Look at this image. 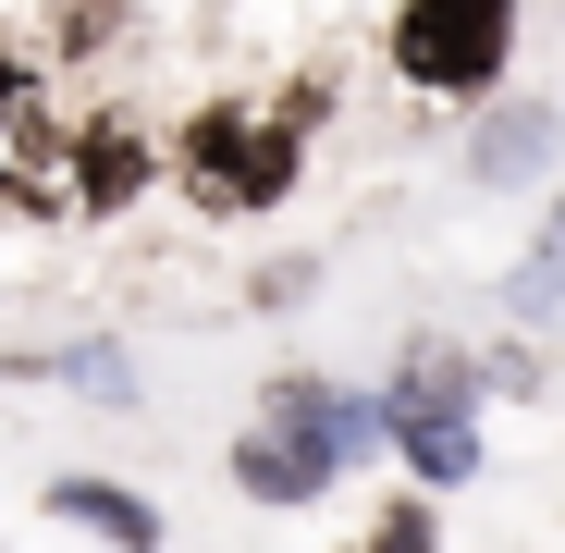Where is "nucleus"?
Masks as SVG:
<instances>
[{"label": "nucleus", "instance_id": "1", "mask_svg": "<svg viewBox=\"0 0 565 553\" xmlns=\"http://www.w3.org/2000/svg\"><path fill=\"white\" fill-rule=\"evenodd\" d=\"M369 443H382V406H356V394H332V382H270L258 418L234 430V492L270 504V517H296V504L332 492V468L369 455Z\"/></svg>", "mask_w": 565, "mask_h": 553}, {"label": "nucleus", "instance_id": "2", "mask_svg": "<svg viewBox=\"0 0 565 553\" xmlns=\"http://www.w3.org/2000/svg\"><path fill=\"white\" fill-rule=\"evenodd\" d=\"M172 172H184V198H198V210H222V222H258L270 198H296V172H308V136L282 124V111L210 99L198 124L172 136Z\"/></svg>", "mask_w": 565, "mask_h": 553}, {"label": "nucleus", "instance_id": "3", "mask_svg": "<svg viewBox=\"0 0 565 553\" xmlns=\"http://www.w3.org/2000/svg\"><path fill=\"white\" fill-rule=\"evenodd\" d=\"M382 443L406 455L430 492L480 480V382H467V357H455V344H406L394 394H382Z\"/></svg>", "mask_w": 565, "mask_h": 553}, {"label": "nucleus", "instance_id": "4", "mask_svg": "<svg viewBox=\"0 0 565 553\" xmlns=\"http://www.w3.org/2000/svg\"><path fill=\"white\" fill-rule=\"evenodd\" d=\"M516 62V0H394V74L430 99H480Z\"/></svg>", "mask_w": 565, "mask_h": 553}, {"label": "nucleus", "instance_id": "5", "mask_svg": "<svg viewBox=\"0 0 565 553\" xmlns=\"http://www.w3.org/2000/svg\"><path fill=\"white\" fill-rule=\"evenodd\" d=\"M62 198L74 210H136L148 198V136L124 124V111H86V124H62Z\"/></svg>", "mask_w": 565, "mask_h": 553}, {"label": "nucleus", "instance_id": "6", "mask_svg": "<svg viewBox=\"0 0 565 553\" xmlns=\"http://www.w3.org/2000/svg\"><path fill=\"white\" fill-rule=\"evenodd\" d=\"M50 517L99 529L111 553H160V504H148L136 480H86V468H62V480H50Z\"/></svg>", "mask_w": 565, "mask_h": 553}, {"label": "nucleus", "instance_id": "7", "mask_svg": "<svg viewBox=\"0 0 565 553\" xmlns=\"http://www.w3.org/2000/svg\"><path fill=\"white\" fill-rule=\"evenodd\" d=\"M504 320H516V332H565V198H553V222L529 234V258L504 270Z\"/></svg>", "mask_w": 565, "mask_h": 553}, {"label": "nucleus", "instance_id": "8", "mask_svg": "<svg viewBox=\"0 0 565 553\" xmlns=\"http://www.w3.org/2000/svg\"><path fill=\"white\" fill-rule=\"evenodd\" d=\"M553 136H565V111L516 99V111H492L480 136H467V172H480V184H516V172H541V160H553Z\"/></svg>", "mask_w": 565, "mask_h": 553}, {"label": "nucleus", "instance_id": "9", "mask_svg": "<svg viewBox=\"0 0 565 553\" xmlns=\"http://www.w3.org/2000/svg\"><path fill=\"white\" fill-rule=\"evenodd\" d=\"M99 38H124V0H50V50H99Z\"/></svg>", "mask_w": 565, "mask_h": 553}, {"label": "nucleus", "instance_id": "10", "mask_svg": "<svg viewBox=\"0 0 565 553\" xmlns=\"http://www.w3.org/2000/svg\"><path fill=\"white\" fill-rule=\"evenodd\" d=\"M430 541H443V529H430V504H394L382 529H369V553H430Z\"/></svg>", "mask_w": 565, "mask_h": 553}, {"label": "nucleus", "instance_id": "11", "mask_svg": "<svg viewBox=\"0 0 565 553\" xmlns=\"http://www.w3.org/2000/svg\"><path fill=\"white\" fill-rule=\"evenodd\" d=\"M25 124H38V74L0 50V136H25Z\"/></svg>", "mask_w": 565, "mask_h": 553}]
</instances>
